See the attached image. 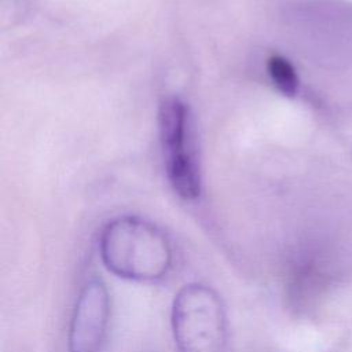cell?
I'll list each match as a JSON object with an SVG mask.
<instances>
[{"label": "cell", "instance_id": "cell-2", "mask_svg": "<svg viewBox=\"0 0 352 352\" xmlns=\"http://www.w3.org/2000/svg\"><path fill=\"white\" fill-rule=\"evenodd\" d=\"M170 319L180 352L226 351V314L213 289L199 283L182 287L175 296Z\"/></svg>", "mask_w": 352, "mask_h": 352}, {"label": "cell", "instance_id": "cell-5", "mask_svg": "<svg viewBox=\"0 0 352 352\" xmlns=\"http://www.w3.org/2000/svg\"><path fill=\"white\" fill-rule=\"evenodd\" d=\"M267 70L272 84L285 96H294L298 91V76L294 66L282 55L268 58Z\"/></svg>", "mask_w": 352, "mask_h": 352}, {"label": "cell", "instance_id": "cell-3", "mask_svg": "<svg viewBox=\"0 0 352 352\" xmlns=\"http://www.w3.org/2000/svg\"><path fill=\"white\" fill-rule=\"evenodd\" d=\"M158 132L169 183L182 198L195 199L201 192V172L190 140L188 109L179 98L161 103Z\"/></svg>", "mask_w": 352, "mask_h": 352}, {"label": "cell", "instance_id": "cell-4", "mask_svg": "<svg viewBox=\"0 0 352 352\" xmlns=\"http://www.w3.org/2000/svg\"><path fill=\"white\" fill-rule=\"evenodd\" d=\"M110 298L106 285L95 278L85 283L76 302L70 329V352H99L106 337Z\"/></svg>", "mask_w": 352, "mask_h": 352}, {"label": "cell", "instance_id": "cell-1", "mask_svg": "<svg viewBox=\"0 0 352 352\" xmlns=\"http://www.w3.org/2000/svg\"><path fill=\"white\" fill-rule=\"evenodd\" d=\"M100 256L109 271L132 280L160 279L172 263L165 234L155 224L135 216L118 217L104 227Z\"/></svg>", "mask_w": 352, "mask_h": 352}]
</instances>
